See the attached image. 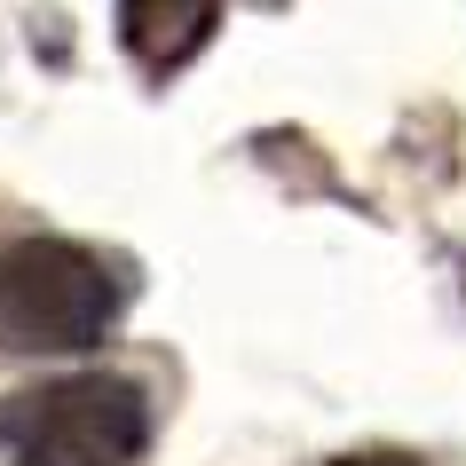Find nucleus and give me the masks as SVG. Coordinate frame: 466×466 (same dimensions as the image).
<instances>
[{"label":"nucleus","instance_id":"obj_1","mask_svg":"<svg viewBox=\"0 0 466 466\" xmlns=\"http://www.w3.org/2000/svg\"><path fill=\"white\" fill-rule=\"evenodd\" d=\"M119 309H127V277L72 238H16L0 253V348L8 356L103 348Z\"/></svg>","mask_w":466,"mask_h":466},{"label":"nucleus","instance_id":"obj_2","mask_svg":"<svg viewBox=\"0 0 466 466\" xmlns=\"http://www.w3.org/2000/svg\"><path fill=\"white\" fill-rule=\"evenodd\" d=\"M0 435L16 466H135L150 451V395L127 371H64L8 395Z\"/></svg>","mask_w":466,"mask_h":466},{"label":"nucleus","instance_id":"obj_3","mask_svg":"<svg viewBox=\"0 0 466 466\" xmlns=\"http://www.w3.org/2000/svg\"><path fill=\"white\" fill-rule=\"evenodd\" d=\"M221 25V0H119V40L143 72H182Z\"/></svg>","mask_w":466,"mask_h":466},{"label":"nucleus","instance_id":"obj_4","mask_svg":"<svg viewBox=\"0 0 466 466\" xmlns=\"http://www.w3.org/2000/svg\"><path fill=\"white\" fill-rule=\"evenodd\" d=\"M340 466H411V459H340Z\"/></svg>","mask_w":466,"mask_h":466}]
</instances>
